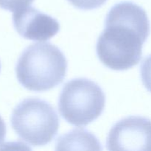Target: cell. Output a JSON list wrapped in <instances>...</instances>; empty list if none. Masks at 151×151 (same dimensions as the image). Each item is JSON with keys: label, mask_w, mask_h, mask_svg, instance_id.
Here are the masks:
<instances>
[{"label": "cell", "mask_w": 151, "mask_h": 151, "mask_svg": "<svg viewBox=\"0 0 151 151\" xmlns=\"http://www.w3.org/2000/svg\"><path fill=\"white\" fill-rule=\"evenodd\" d=\"M67 60L61 51L48 42L31 44L18 60L16 73L19 82L27 89L48 91L63 82Z\"/></svg>", "instance_id": "2"}, {"label": "cell", "mask_w": 151, "mask_h": 151, "mask_svg": "<svg viewBox=\"0 0 151 151\" xmlns=\"http://www.w3.org/2000/svg\"><path fill=\"white\" fill-rule=\"evenodd\" d=\"M73 6L81 10H93L98 8L106 2L107 0H68Z\"/></svg>", "instance_id": "10"}, {"label": "cell", "mask_w": 151, "mask_h": 151, "mask_svg": "<svg viewBox=\"0 0 151 151\" xmlns=\"http://www.w3.org/2000/svg\"><path fill=\"white\" fill-rule=\"evenodd\" d=\"M106 95L101 87L91 80L76 78L66 83L58 100L60 115L75 126H86L103 113Z\"/></svg>", "instance_id": "4"}, {"label": "cell", "mask_w": 151, "mask_h": 151, "mask_svg": "<svg viewBox=\"0 0 151 151\" xmlns=\"http://www.w3.org/2000/svg\"><path fill=\"white\" fill-rule=\"evenodd\" d=\"M109 150L151 151V119L128 116L116 122L107 137Z\"/></svg>", "instance_id": "5"}, {"label": "cell", "mask_w": 151, "mask_h": 151, "mask_svg": "<svg viewBox=\"0 0 151 151\" xmlns=\"http://www.w3.org/2000/svg\"><path fill=\"white\" fill-rule=\"evenodd\" d=\"M143 85L151 93V55L145 58L140 67Z\"/></svg>", "instance_id": "9"}, {"label": "cell", "mask_w": 151, "mask_h": 151, "mask_svg": "<svg viewBox=\"0 0 151 151\" xmlns=\"http://www.w3.org/2000/svg\"><path fill=\"white\" fill-rule=\"evenodd\" d=\"M34 0H0V7L4 10L15 12L29 7Z\"/></svg>", "instance_id": "8"}, {"label": "cell", "mask_w": 151, "mask_h": 151, "mask_svg": "<svg viewBox=\"0 0 151 151\" xmlns=\"http://www.w3.org/2000/svg\"><path fill=\"white\" fill-rule=\"evenodd\" d=\"M11 125L19 138L32 146L51 142L59 128L54 108L45 100L27 98L13 111Z\"/></svg>", "instance_id": "3"}, {"label": "cell", "mask_w": 151, "mask_h": 151, "mask_svg": "<svg viewBox=\"0 0 151 151\" xmlns=\"http://www.w3.org/2000/svg\"><path fill=\"white\" fill-rule=\"evenodd\" d=\"M13 22L21 36L32 41H47L60 30L55 19L30 6L13 12Z\"/></svg>", "instance_id": "6"}, {"label": "cell", "mask_w": 151, "mask_h": 151, "mask_svg": "<svg viewBox=\"0 0 151 151\" xmlns=\"http://www.w3.org/2000/svg\"><path fill=\"white\" fill-rule=\"evenodd\" d=\"M55 149L57 150H103L97 139L84 129H75L59 137Z\"/></svg>", "instance_id": "7"}, {"label": "cell", "mask_w": 151, "mask_h": 151, "mask_svg": "<svg viewBox=\"0 0 151 151\" xmlns=\"http://www.w3.org/2000/svg\"><path fill=\"white\" fill-rule=\"evenodd\" d=\"M0 71H1V63H0Z\"/></svg>", "instance_id": "12"}, {"label": "cell", "mask_w": 151, "mask_h": 151, "mask_svg": "<svg viewBox=\"0 0 151 151\" xmlns=\"http://www.w3.org/2000/svg\"><path fill=\"white\" fill-rule=\"evenodd\" d=\"M6 132H7L6 125L1 116H0V145L4 141V139H5L6 137Z\"/></svg>", "instance_id": "11"}, {"label": "cell", "mask_w": 151, "mask_h": 151, "mask_svg": "<svg viewBox=\"0 0 151 151\" xmlns=\"http://www.w3.org/2000/svg\"><path fill=\"white\" fill-rule=\"evenodd\" d=\"M150 32V21L142 7L131 1L117 3L106 16L105 29L97 40V56L111 69H131L141 60Z\"/></svg>", "instance_id": "1"}]
</instances>
